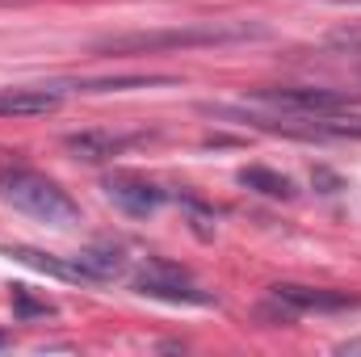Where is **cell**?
I'll use <instances>...</instances> for the list:
<instances>
[{
    "mask_svg": "<svg viewBox=\"0 0 361 357\" xmlns=\"http://www.w3.org/2000/svg\"><path fill=\"white\" fill-rule=\"evenodd\" d=\"M76 261H80V269L89 273L92 282H109V277L126 273V257H122V248H114V244L85 248V253H76Z\"/></svg>",
    "mask_w": 361,
    "mask_h": 357,
    "instance_id": "obj_10",
    "label": "cell"
},
{
    "mask_svg": "<svg viewBox=\"0 0 361 357\" xmlns=\"http://www.w3.org/2000/svg\"><path fill=\"white\" fill-rule=\"evenodd\" d=\"M8 303H13L17 320H47V315H55V303L51 298H34L30 286H8Z\"/></svg>",
    "mask_w": 361,
    "mask_h": 357,
    "instance_id": "obj_12",
    "label": "cell"
},
{
    "mask_svg": "<svg viewBox=\"0 0 361 357\" xmlns=\"http://www.w3.org/2000/svg\"><path fill=\"white\" fill-rule=\"evenodd\" d=\"M8 345H13V341H8V332H0V349H8Z\"/></svg>",
    "mask_w": 361,
    "mask_h": 357,
    "instance_id": "obj_14",
    "label": "cell"
},
{
    "mask_svg": "<svg viewBox=\"0 0 361 357\" xmlns=\"http://www.w3.org/2000/svg\"><path fill=\"white\" fill-rule=\"evenodd\" d=\"M130 286H135V294H147V298H160V303H189V307H210L214 303L210 290H202L185 269H177L173 261H160V257L139 269L130 277Z\"/></svg>",
    "mask_w": 361,
    "mask_h": 357,
    "instance_id": "obj_4",
    "label": "cell"
},
{
    "mask_svg": "<svg viewBox=\"0 0 361 357\" xmlns=\"http://www.w3.org/2000/svg\"><path fill=\"white\" fill-rule=\"evenodd\" d=\"M269 298L281 307L286 320L302 315V311H349V307H361L357 294L349 290H328V286H298V282H277L269 290Z\"/></svg>",
    "mask_w": 361,
    "mask_h": 357,
    "instance_id": "obj_5",
    "label": "cell"
},
{
    "mask_svg": "<svg viewBox=\"0 0 361 357\" xmlns=\"http://www.w3.org/2000/svg\"><path fill=\"white\" fill-rule=\"evenodd\" d=\"M265 38L261 25L248 21H193L177 30H139V34H118L92 42L97 55H156V51H185V47H227V42H248Z\"/></svg>",
    "mask_w": 361,
    "mask_h": 357,
    "instance_id": "obj_1",
    "label": "cell"
},
{
    "mask_svg": "<svg viewBox=\"0 0 361 357\" xmlns=\"http://www.w3.org/2000/svg\"><path fill=\"white\" fill-rule=\"evenodd\" d=\"M328 4H361V0H328Z\"/></svg>",
    "mask_w": 361,
    "mask_h": 357,
    "instance_id": "obj_15",
    "label": "cell"
},
{
    "mask_svg": "<svg viewBox=\"0 0 361 357\" xmlns=\"http://www.w3.org/2000/svg\"><path fill=\"white\" fill-rule=\"evenodd\" d=\"M336 353H361V341H345V345H336Z\"/></svg>",
    "mask_w": 361,
    "mask_h": 357,
    "instance_id": "obj_13",
    "label": "cell"
},
{
    "mask_svg": "<svg viewBox=\"0 0 361 357\" xmlns=\"http://www.w3.org/2000/svg\"><path fill=\"white\" fill-rule=\"evenodd\" d=\"M240 185H244V189H257V193H265V198H294V181L281 177V173H273V169H265V164L240 169Z\"/></svg>",
    "mask_w": 361,
    "mask_h": 357,
    "instance_id": "obj_11",
    "label": "cell"
},
{
    "mask_svg": "<svg viewBox=\"0 0 361 357\" xmlns=\"http://www.w3.org/2000/svg\"><path fill=\"white\" fill-rule=\"evenodd\" d=\"M63 92L55 89H0V118H38V114H51L59 109Z\"/></svg>",
    "mask_w": 361,
    "mask_h": 357,
    "instance_id": "obj_9",
    "label": "cell"
},
{
    "mask_svg": "<svg viewBox=\"0 0 361 357\" xmlns=\"http://www.w3.org/2000/svg\"><path fill=\"white\" fill-rule=\"evenodd\" d=\"M139 135H118V131H80V135H68L63 147L76 156V160H89V164H101V160H114L122 156Z\"/></svg>",
    "mask_w": 361,
    "mask_h": 357,
    "instance_id": "obj_8",
    "label": "cell"
},
{
    "mask_svg": "<svg viewBox=\"0 0 361 357\" xmlns=\"http://www.w3.org/2000/svg\"><path fill=\"white\" fill-rule=\"evenodd\" d=\"M0 202L13 206L25 219H34V223H47V227H72V223H80L76 198L59 181H51L38 169H25V164H4L0 169Z\"/></svg>",
    "mask_w": 361,
    "mask_h": 357,
    "instance_id": "obj_2",
    "label": "cell"
},
{
    "mask_svg": "<svg viewBox=\"0 0 361 357\" xmlns=\"http://www.w3.org/2000/svg\"><path fill=\"white\" fill-rule=\"evenodd\" d=\"M0 257H8V261H17V265L38 269V273H51V277H59V282H92L89 273L80 269L76 257H55V253L30 248V244H4V248H0Z\"/></svg>",
    "mask_w": 361,
    "mask_h": 357,
    "instance_id": "obj_7",
    "label": "cell"
},
{
    "mask_svg": "<svg viewBox=\"0 0 361 357\" xmlns=\"http://www.w3.org/2000/svg\"><path fill=\"white\" fill-rule=\"evenodd\" d=\"M101 189H105V198H109L118 210H126V214H135V219H147V214H156V210L169 202V193H164L156 181L139 177V173H109V177L101 181Z\"/></svg>",
    "mask_w": 361,
    "mask_h": 357,
    "instance_id": "obj_6",
    "label": "cell"
},
{
    "mask_svg": "<svg viewBox=\"0 0 361 357\" xmlns=\"http://www.w3.org/2000/svg\"><path fill=\"white\" fill-rule=\"evenodd\" d=\"M244 105H257L265 114H294V118H319L341 114L353 105V97L341 89H252Z\"/></svg>",
    "mask_w": 361,
    "mask_h": 357,
    "instance_id": "obj_3",
    "label": "cell"
}]
</instances>
